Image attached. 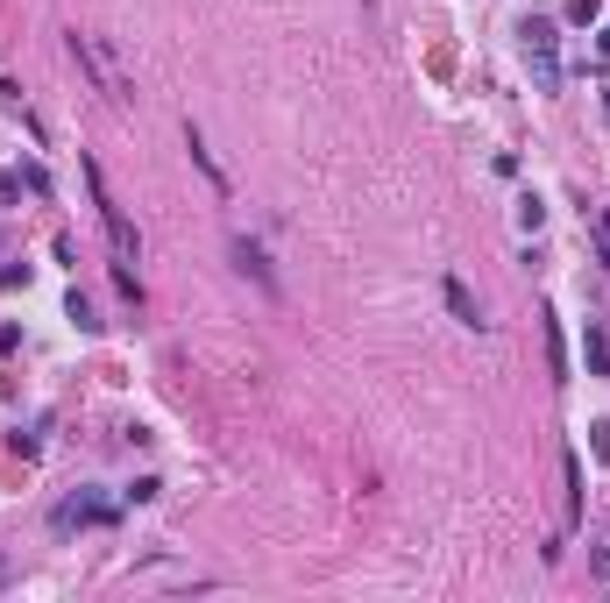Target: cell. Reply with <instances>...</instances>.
Returning <instances> with one entry per match:
<instances>
[{
	"instance_id": "cell-13",
	"label": "cell",
	"mask_w": 610,
	"mask_h": 603,
	"mask_svg": "<svg viewBox=\"0 0 610 603\" xmlns=\"http://www.w3.org/2000/svg\"><path fill=\"white\" fill-rule=\"evenodd\" d=\"M21 178H29V192H36V200H50V171H43V164H36V157H29V164H21Z\"/></svg>"
},
{
	"instance_id": "cell-14",
	"label": "cell",
	"mask_w": 610,
	"mask_h": 603,
	"mask_svg": "<svg viewBox=\"0 0 610 603\" xmlns=\"http://www.w3.org/2000/svg\"><path fill=\"white\" fill-rule=\"evenodd\" d=\"M597 249H604V263H610V213L597 220Z\"/></svg>"
},
{
	"instance_id": "cell-3",
	"label": "cell",
	"mask_w": 610,
	"mask_h": 603,
	"mask_svg": "<svg viewBox=\"0 0 610 603\" xmlns=\"http://www.w3.org/2000/svg\"><path fill=\"white\" fill-rule=\"evenodd\" d=\"M72 57H79V64L93 72V86H100V93H106L114 106H128V100H135V86L121 79V64L106 57V43H100V36H72Z\"/></svg>"
},
{
	"instance_id": "cell-12",
	"label": "cell",
	"mask_w": 610,
	"mask_h": 603,
	"mask_svg": "<svg viewBox=\"0 0 610 603\" xmlns=\"http://www.w3.org/2000/svg\"><path fill=\"white\" fill-rule=\"evenodd\" d=\"M518 227H525V234H539V227H546V206H539V192H525V200H518Z\"/></svg>"
},
{
	"instance_id": "cell-11",
	"label": "cell",
	"mask_w": 610,
	"mask_h": 603,
	"mask_svg": "<svg viewBox=\"0 0 610 603\" xmlns=\"http://www.w3.org/2000/svg\"><path fill=\"white\" fill-rule=\"evenodd\" d=\"M597 14H604V0H568V7H561V21H568V29H589Z\"/></svg>"
},
{
	"instance_id": "cell-6",
	"label": "cell",
	"mask_w": 610,
	"mask_h": 603,
	"mask_svg": "<svg viewBox=\"0 0 610 603\" xmlns=\"http://www.w3.org/2000/svg\"><path fill=\"white\" fill-rule=\"evenodd\" d=\"M440 299H447V312H454L462 327H476V334L490 327V319H483V305H476V292H469L462 277H440Z\"/></svg>"
},
{
	"instance_id": "cell-10",
	"label": "cell",
	"mask_w": 610,
	"mask_h": 603,
	"mask_svg": "<svg viewBox=\"0 0 610 603\" xmlns=\"http://www.w3.org/2000/svg\"><path fill=\"white\" fill-rule=\"evenodd\" d=\"M64 312H72V327H79V334H93V327H100V319H93V299H86L79 285H72V299H64Z\"/></svg>"
},
{
	"instance_id": "cell-1",
	"label": "cell",
	"mask_w": 610,
	"mask_h": 603,
	"mask_svg": "<svg viewBox=\"0 0 610 603\" xmlns=\"http://www.w3.org/2000/svg\"><path fill=\"white\" fill-rule=\"evenodd\" d=\"M518 57H525V72H532V93H561V29L554 21H525L518 29Z\"/></svg>"
},
{
	"instance_id": "cell-5",
	"label": "cell",
	"mask_w": 610,
	"mask_h": 603,
	"mask_svg": "<svg viewBox=\"0 0 610 603\" xmlns=\"http://www.w3.org/2000/svg\"><path fill=\"white\" fill-rule=\"evenodd\" d=\"M227 256H234V263H241V270H249V277H256L263 292H277V270H270V256H263V249H256L249 234H227Z\"/></svg>"
},
{
	"instance_id": "cell-8",
	"label": "cell",
	"mask_w": 610,
	"mask_h": 603,
	"mask_svg": "<svg viewBox=\"0 0 610 603\" xmlns=\"http://www.w3.org/2000/svg\"><path fill=\"white\" fill-rule=\"evenodd\" d=\"M185 149H192V164H199L206 178H213V192H227V171L213 164V149H206V135H199V128H192V121H185Z\"/></svg>"
},
{
	"instance_id": "cell-7",
	"label": "cell",
	"mask_w": 610,
	"mask_h": 603,
	"mask_svg": "<svg viewBox=\"0 0 610 603\" xmlns=\"http://www.w3.org/2000/svg\"><path fill=\"white\" fill-rule=\"evenodd\" d=\"M561 483H568V525L582 518V454L575 447H561Z\"/></svg>"
},
{
	"instance_id": "cell-2",
	"label": "cell",
	"mask_w": 610,
	"mask_h": 603,
	"mask_svg": "<svg viewBox=\"0 0 610 603\" xmlns=\"http://www.w3.org/2000/svg\"><path fill=\"white\" fill-rule=\"evenodd\" d=\"M79 171H86V192H93V206H100V227H106V242H114V263H135V256H142V234H135V227H128V213H121V200H114V192H106L100 164H93V157H86V164H79Z\"/></svg>"
},
{
	"instance_id": "cell-9",
	"label": "cell",
	"mask_w": 610,
	"mask_h": 603,
	"mask_svg": "<svg viewBox=\"0 0 610 603\" xmlns=\"http://www.w3.org/2000/svg\"><path fill=\"white\" fill-rule=\"evenodd\" d=\"M582 362H589V377H610V334H604V327L582 334Z\"/></svg>"
},
{
	"instance_id": "cell-4",
	"label": "cell",
	"mask_w": 610,
	"mask_h": 603,
	"mask_svg": "<svg viewBox=\"0 0 610 603\" xmlns=\"http://www.w3.org/2000/svg\"><path fill=\"white\" fill-rule=\"evenodd\" d=\"M86 525H114V504H106L100 490H79V497H64L50 511V532H57V539H72V532H86Z\"/></svg>"
},
{
	"instance_id": "cell-15",
	"label": "cell",
	"mask_w": 610,
	"mask_h": 603,
	"mask_svg": "<svg viewBox=\"0 0 610 603\" xmlns=\"http://www.w3.org/2000/svg\"><path fill=\"white\" fill-rule=\"evenodd\" d=\"M604 114H610V93H604Z\"/></svg>"
}]
</instances>
